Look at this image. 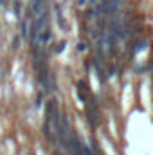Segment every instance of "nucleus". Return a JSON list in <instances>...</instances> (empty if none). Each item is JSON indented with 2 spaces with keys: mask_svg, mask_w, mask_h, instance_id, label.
<instances>
[{
  "mask_svg": "<svg viewBox=\"0 0 153 155\" xmlns=\"http://www.w3.org/2000/svg\"><path fill=\"white\" fill-rule=\"evenodd\" d=\"M92 151H94L96 155H101V150H99V146H97L96 141H92Z\"/></svg>",
  "mask_w": 153,
  "mask_h": 155,
  "instance_id": "obj_6",
  "label": "nucleus"
},
{
  "mask_svg": "<svg viewBox=\"0 0 153 155\" xmlns=\"http://www.w3.org/2000/svg\"><path fill=\"white\" fill-rule=\"evenodd\" d=\"M54 155H61V153H59V151H54Z\"/></svg>",
  "mask_w": 153,
  "mask_h": 155,
  "instance_id": "obj_12",
  "label": "nucleus"
},
{
  "mask_svg": "<svg viewBox=\"0 0 153 155\" xmlns=\"http://www.w3.org/2000/svg\"><path fill=\"white\" fill-rule=\"evenodd\" d=\"M85 2H86V0H79V6H85Z\"/></svg>",
  "mask_w": 153,
  "mask_h": 155,
  "instance_id": "obj_10",
  "label": "nucleus"
},
{
  "mask_svg": "<svg viewBox=\"0 0 153 155\" xmlns=\"http://www.w3.org/2000/svg\"><path fill=\"white\" fill-rule=\"evenodd\" d=\"M78 51H86V45H85V43H79V45H78Z\"/></svg>",
  "mask_w": 153,
  "mask_h": 155,
  "instance_id": "obj_8",
  "label": "nucleus"
},
{
  "mask_svg": "<svg viewBox=\"0 0 153 155\" xmlns=\"http://www.w3.org/2000/svg\"><path fill=\"white\" fill-rule=\"evenodd\" d=\"M144 47H148V41H146V40H142L141 43H137L135 51H137V52H141V51H144Z\"/></svg>",
  "mask_w": 153,
  "mask_h": 155,
  "instance_id": "obj_4",
  "label": "nucleus"
},
{
  "mask_svg": "<svg viewBox=\"0 0 153 155\" xmlns=\"http://www.w3.org/2000/svg\"><path fill=\"white\" fill-rule=\"evenodd\" d=\"M65 45H67V41H59L58 45H56V49H54V52H56V54H59V52L63 51V47H65Z\"/></svg>",
  "mask_w": 153,
  "mask_h": 155,
  "instance_id": "obj_5",
  "label": "nucleus"
},
{
  "mask_svg": "<svg viewBox=\"0 0 153 155\" xmlns=\"http://www.w3.org/2000/svg\"><path fill=\"white\" fill-rule=\"evenodd\" d=\"M47 22H49V15H47V13H43V15L36 20V24H34V31H36V33H41L43 29H45Z\"/></svg>",
  "mask_w": 153,
  "mask_h": 155,
  "instance_id": "obj_1",
  "label": "nucleus"
},
{
  "mask_svg": "<svg viewBox=\"0 0 153 155\" xmlns=\"http://www.w3.org/2000/svg\"><path fill=\"white\" fill-rule=\"evenodd\" d=\"M22 36H27V22L22 24Z\"/></svg>",
  "mask_w": 153,
  "mask_h": 155,
  "instance_id": "obj_7",
  "label": "nucleus"
},
{
  "mask_svg": "<svg viewBox=\"0 0 153 155\" xmlns=\"http://www.w3.org/2000/svg\"><path fill=\"white\" fill-rule=\"evenodd\" d=\"M41 105V94H38V98H36V106H40Z\"/></svg>",
  "mask_w": 153,
  "mask_h": 155,
  "instance_id": "obj_9",
  "label": "nucleus"
},
{
  "mask_svg": "<svg viewBox=\"0 0 153 155\" xmlns=\"http://www.w3.org/2000/svg\"><path fill=\"white\" fill-rule=\"evenodd\" d=\"M41 9H43V0H33V13L38 15L41 13Z\"/></svg>",
  "mask_w": 153,
  "mask_h": 155,
  "instance_id": "obj_2",
  "label": "nucleus"
},
{
  "mask_svg": "<svg viewBox=\"0 0 153 155\" xmlns=\"http://www.w3.org/2000/svg\"><path fill=\"white\" fill-rule=\"evenodd\" d=\"M6 2H7V0H0V6H4Z\"/></svg>",
  "mask_w": 153,
  "mask_h": 155,
  "instance_id": "obj_11",
  "label": "nucleus"
},
{
  "mask_svg": "<svg viewBox=\"0 0 153 155\" xmlns=\"http://www.w3.org/2000/svg\"><path fill=\"white\" fill-rule=\"evenodd\" d=\"M49 40H51V33L43 29V31H41V34H40V41L45 43V41H49Z\"/></svg>",
  "mask_w": 153,
  "mask_h": 155,
  "instance_id": "obj_3",
  "label": "nucleus"
}]
</instances>
